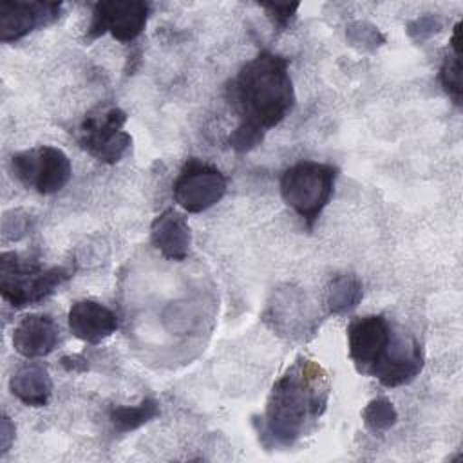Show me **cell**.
<instances>
[{
    "label": "cell",
    "instance_id": "6",
    "mask_svg": "<svg viewBox=\"0 0 463 463\" xmlns=\"http://www.w3.org/2000/svg\"><path fill=\"white\" fill-rule=\"evenodd\" d=\"M11 174L42 195H51L67 186L72 177L69 156L56 146L42 145L18 152L9 161Z\"/></svg>",
    "mask_w": 463,
    "mask_h": 463
},
{
    "label": "cell",
    "instance_id": "4",
    "mask_svg": "<svg viewBox=\"0 0 463 463\" xmlns=\"http://www.w3.org/2000/svg\"><path fill=\"white\" fill-rule=\"evenodd\" d=\"M336 177V166L318 161H298L282 172L280 195L304 221L307 230H313L331 201Z\"/></svg>",
    "mask_w": 463,
    "mask_h": 463
},
{
    "label": "cell",
    "instance_id": "2",
    "mask_svg": "<svg viewBox=\"0 0 463 463\" xmlns=\"http://www.w3.org/2000/svg\"><path fill=\"white\" fill-rule=\"evenodd\" d=\"M347 349L360 374H369L389 389L411 383L423 369L418 340L394 329L383 315L353 318L347 326Z\"/></svg>",
    "mask_w": 463,
    "mask_h": 463
},
{
    "label": "cell",
    "instance_id": "15",
    "mask_svg": "<svg viewBox=\"0 0 463 463\" xmlns=\"http://www.w3.org/2000/svg\"><path fill=\"white\" fill-rule=\"evenodd\" d=\"M364 295L362 280L354 273L335 275L326 288V307L331 315H345L353 311Z\"/></svg>",
    "mask_w": 463,
    "mask_h": 463
},
{
    "label": "cell",
    "instance_id": "16",
    "mask_svg": "<svg viewBox=\"0 0 463 463\" xmlns=\"http://www.w3.org/2000/svg\"><path fill=\"white\" fill-rule=\"evenodd\" d=\"M159 414V402L152 396L136 405H114L109 409V421L118 434H128L152 421Z\"/></svg>",
    "mask_w": 463,
    "mask_h": 463
},
{
    "label": "cell",
    "instance_id": "14",
    "mask_svg": "<svg viewBox=\"0 0 463 463\" xmlns=\"http://www.w3.org/2000/svg\"><path fill=\"white\" fill-rule=\"evenodd\" d=\"M9 389L27 407H45L52 396V380L42 364L27 362L20 365L11 380Z\"/></svg>",
    "mask_w": 463,
    "mask_h": 463
},
{
    "label": "cell",
    "instance_id": "8",
    "mask_svg": "<svg viewBox=\"0 0 463 463\" xmlns=\"http://www.w3.org/2000/svg\"><path fill=\"white\" fill-rule=\"evenodd\" d=\"M228 188L226 175L213 165L188 157L174 181L175 203L188 213H201L217 204Z\"/></svg>",
    "mask_w": 463,
    "mask_h": 463
},
{
    "label": "cell",
    "instance_id": "22",
    "mask_svg": "<svg viewBox=\"0 0 463 463\" xmlns=\"http://www.w3.org/2000/svg\"><path fill=\"white\" fill-rule=\"evenodd\" d=\"M262 9L266 11L268 18L271 20L273 27H277V31H284L289 27V24L293 22V18L297 16V9H298V4H277V2H271V4H262Z\"/></svg>",
    "mask_w": 463,
    "mask_h": 463
},
{
    "label": "cell",
    "instance_id": "12",
    "mask_svg": "<svg viewBox=\"0 0 463 463\" xmlns=\"http://www.w3.org/2000/svg\"><path fill=\"white\" fill-rule=\"evenodd\" d=\"M60 344V326L51 315H25L13 331V347L24 358L34 360L51 354Z\"/></svg>",
    "mask_w": 463,
    "mask_h": 463
},
{
    "label": "cell",
    "instance_id": "19",
    "mask_svg": "<svg viewBox=\"0 0 463 463\" xmlns=\"http://www.w3.org/2000/svg\"><path fill=\"white\" fill-rule=\"evenodd\" d=\"M345 38L349 45H353L358 51H376L383 42L385 36L374 27L373 24L367 22H353L345 27Z\"/></svg>",
    "mask_w": 463,
    "mask_h": 463
},
{
    "label": "cell",
    "instance_id": "5",
    "mask_svg": "<svg viewBox=\"0 0 463 463\" xmlns=\"http://www.w3.org/2000/svg\"><path fill=\"white\" fill-rule=\"evenodd\" d=\"M72 271L63 266L43 268L14 251L0 255V293L14 309L34 306L52 295Z\"/></svg>",
    "mask_w": 463,
    "mask_h": 463
},
{
    "label": "cell",
    "instance_id": "7",
    "mask_svg": "<svg viewBox=\"0 0 463 463\" xmlns=\"http://www.w3.org/2000/svg\"><path fill=\"white\" fill-rule=\"evenodd\" d=\"M125 123L127 112L118 107L85 116L78 128V145L96 161L114 165L132 146V136L123 130Z\"/></svg>",
    "mask_w": 463,
    "mask_h": 463
},
{
    "label": "cell",
    "instance_id": "1",
    "mask_svg": "<svg viewBox=\"0 0 463 463\" xmlns=\"http://www.w3.org/2000/svg\"><path fill=\"white\" fill-rule=\"evenodd\" d=\"M329 398L326 371L309 358H297L273 383L259 434L262 441L289 447L324 414Z\"/></svg>",
    "mask_w": 463,
    "mask_h": 463
},
{
    "label": "cell",
    "instance_id": "20",
    "mask_svg": "<svg viewBox=\"0 0 463 463\" xmlns=\"http://www.w3.org/2000/svg\"><path fill=\"white\" fill-rule=\"evenodd\" d=\"M443 29V22L438 14H432V13H427V14H421L414 20H411L407 24V34L416 42V43H421L425 40H429L430 36H434L436 33H439Z\"/></svg>",
    "mask_w": 463,
    "mask_h": 463
},
{
    "label": "cell",
    "instance_id": "13",
    "mask_svg": "<svg viewBox=\"0 0 463 463\" xmlns=\"http://www.w3.org/2000/svg\"><path fill=\"white\" fill-rule=\"evenodd\" d=\"M150 242L165 259L175 262L184 260L192 244L186 217L174 208L161 212L150 224Z\"/></svg>",
    "mask_w": 463,
    "mask_h": 463
},
{
    "label": "cell",
    "instance_id": "25",
    "mask_svg": "<svg viewBox=\"0 0 463 463\" xmlns=\"http://www.w3.org/2000/svg\"><path fill=\"white\" fill-rule=\"evenodd\" d=\"M61 365H63L67 371H85V369H87V362H85L80 354L63 356V358H61Z\"/></svg>",
    "mask_w": 463,
    "mask_h": 463
},
{
    "label": "cell",
    "instance_id": "18",
    "mask_svg": "<svg viewBox=\"0 0 463 463\" xmlns=\"http://www.w3.org/2000/svg\"><path fill=\"white\" fill-rule=\"evenodd\" d=\"M461 76H463L461 54H456V52L450 51V54H447L443 58V63L439 67V83H441L443 90L449 94V98L458 107H461V99H463Z\"/></svg>",
    "mask_w": 463,
    "mask_h": 463
},
{
    "label": "cell",
    "instance_id": "24",
    "mask_svg": "<svg viewBox=\"0 0 463 463\" xmlns=\"http://www.w3.org/2000/svg\"><path fill=\"white\" fill-rule=\"evenodd\" d=\"M14 441V423L7 414H2L0 420V456H5Z\"/></svg>",
    "mask_w": 463,
    "mask_h": 463
},
{
    "label": "cell",
    "instance_id": "9",
    "mask_svg": "<svg viewBox=\"0 0 463 463\" xmlns=\"http://www.w3.org/2000/svg\"><path fill=\"white\" fill-rule=\"evenodd\" d=\"M150 4L141 0H105L94 4L87 29V40H96L109 33L121 43L134 42L146 27Z\"/></svg>",
    "mask_w": 463,
    "mask_h": 463
},
{
    "label": "cell",
    "instance_id": "23",
    "mask_svg": "<svg viewBox=\"0 0 463 463\" xmlns=\"http://www.w3.org/2000/svg\"><path fill=\"white\" fill-rule=\"evenodd\" d=\"M31 228V221L27 215L22 212H13V217L9 213L4 215V224H2V233L5 241H18L22 239Z\"/></svg>",
    "mask_w": 463,
    "mask_h": 463
},
{
    "label": "cell",
    "instance_id": "21",
    "mask_svg": "<svg viewBox=\"0 0 463 463\" xmlns=\"http://www.w3.org/2000/svg\"><path fill=\"white\" fill-rule=\"evenodd\" d=\"M262 139H264V132H260L253 127H248V125H241V123L228 136L230 146L239 154H246V152L253 150L257 145H260Z\"/></svg>",
    "mask_w": 463,
    "mask_h": 463
},
{
    "label": "cell",
    "instance_id": "11",
    "mask_svg": "<svg viewBox=\"0 0 463 463\" xmlns=\"http://www.w3.org/2000/svg\"><path fill=\"white\" fill-rule=\"evenodd\" d=\"M67 322L71 333L78 340L92 345L103 342L118 329L116 313L92 298L76 300L69 309Z\"/></svg>",
    "mask_w": 463,
    "mask_h": 463
},
{
    "label": "cell",
    "instance_id": "10",
    "mask_svg": "<svg viewBox=\"0 0 463 463\" xmlns=\"http://www.w3.org/2000/svg\"><path fill=\"white\" fill-rule=\"evenodd\" d=\"M61 14L60 2L4 0L0 4V40L13 43L40 27L54 24Z\"/></svg>",
    "mask_w": 463,
    "mask_h": 463
},
{
    "label": "cell",
    "instance_id": "3",
    "mask_svg": "<svg viewBox=\"0 0 463 463\" xmlns=\"http://www.w3.org/2000/svg\"><path fill=\"white\" fill-rule=\"evenodd\" d=\"M230 99L241 116V125L264 134L277 127L295 105L288 58L266 49L260 51L232 80Z\"/></svg>",
    "mask_w": 463,
    "mask_h": 463
},
{
    "label": "cell",
    "instance_id": "17",
    "mask_svg": "<svg viewBox=\"0 0 463 463\" xmlns=\"http://www.w3.org/2000/svg\"><path fill=\"white\" fill-rule=\"evenodd\" d=\"M364 425L373 434H383L398 421V412L387 398H373L362 411Z\"/></svg>",
    "mask_w": 463,
    "mask_h": 463
}]
</instances>
